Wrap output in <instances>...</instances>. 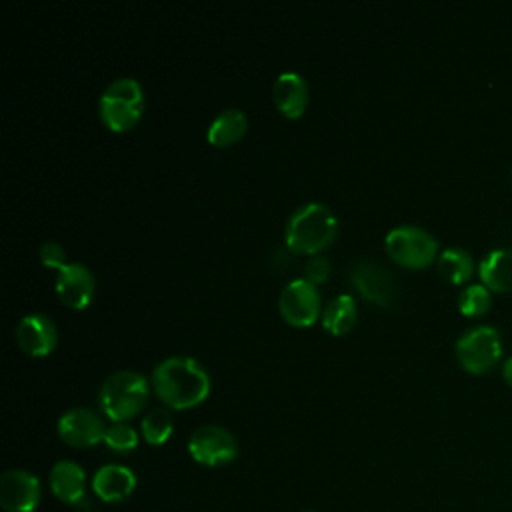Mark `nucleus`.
Instances as JSON below:
<instances>
[{"instance_id": "obj_9", "label": "nucleus", "mask_w": 512, "mask_h": 512, "mask_svg": "<svg viewBox=\"0 0 512 512\" xmlns=\"http://www.w3.org/2000/svg\"><path fill=\"white\" fill-rule=\"evenodd\" d=\"M350 280L366 300L378 306H390L396 298V280L392 272L376 260H356L350 270Z\"/></svg>"}, {"instance_id": "obj_22", "label": "nucleus", "mask_w": 512, "mask_h": 512, "mask_svg": "<svg viewBox=\"0 0 512 512\" xmlns=\"http://www.w3.org/2000/svg\"><path fill=\"white\" fill-rule=\"evenodd\" d=\"M492 304V294L490 288L480 284H468L466 288L460 290L458 294V308L466 316H482L488 312Z\"/></svg>"}, {"instance_id": "obj_21", "label": "nucleus", "mask_w": 512, "mask_h": 512, "mask_svg": "<svg viewBox=\"0 0 512 512\" xmlns=\"http://www.w3.org/2000/svg\"><path fill=\"white\" fill-rule=\"evenodd\" d=\"M174 422L166 408H154L150 410L142 420V434L148 444H164L172 434Z\"/></svg>"}, {"instance_id": "obj_19", "label": "nucleus", "mask_w": 512, "mask_h": 512, "mask_svg": "<svg viewBox=\"0 0 512 512\" xmlns=\"http://www.w3.org/2000/svg\"><path fill=\"white\" fill-rule=\"evenodd\" d=\"M356 314H358V310H356L354 298H352L350 294H338V296H334V298L324 306L320 320H322V326H324L330 334L338 336V334L348 332V330L354 326Z\"/></svg>"}, {"instance_id": "obj_25", "label": "nucleus", "mask_w": 512, "mask_h": 512, "mask_svg": "<svg viewBox=\"0 0 512 512\" xmlns=\"http://www.w3.org/2000/svg\"><path fill=\"white\" fill-rule=\"evenodd\" d=\"M330 276V260L322 254H314L312 258H308L306 266H304V278L312 284H320Z\"/></svg>"}, {"instance_id": "obj_15", "label": "nucleus", "mask_w": 512, "mask_h": 512, "mask_svg": "<svg viewBox=\"0 0 512 512\" xmlns=\"http://www.w3.org/2000/svg\"><path fill=\"white\" fill-rule=\"evenodd\" d=\"M92 488L102 502H124L136 488V476L128 466L104 464L96 470Z\"/></svg>"}, {"instance_id": "obj_24", "label": "nucleus", "mask_w": 512, "mask_h": 512, "mask_svg": "<svg viewBox=\"0 0 512 512\" xmlns=\"http://www.w3.org/2000/svg\"><path fill=\"white\" fill-rule=\"evenodd\" d=\"M40 260L46 268L60 270L66 264V250L62 244H58L54 240H46L40 246Z\"/></svg>"}, {"instance_id": "obj_18", "label": "nucleus", "mask_w": 512, "mask_h": 512, "mask_svg": "<svg viewBox=\"0 0 512 512\" xmlns=\"http://www.w3.org/2000/svg\"><path fill=\"white\" fill-rule=\"evenodd\" d=\"M246 128V114L240 108H226L210 122L206 138L214 146H228L236 142L246 132Z\"/></svg>"}, {"instance_id": "obj_8", "label": "nucleus", "mask_w": 512, "mask_h": 512, "mask_svg": "<svg viewBox=\"0 0 512 512\" xmlns=\"http://www.w3.org/2000/svg\"><path fill=\"white\" fill-rule=\"evenodd\" d=\"M278 306L288 324L310 326L320 316V292L306 278H296L282 288Z\"/></svg>"}, {"instance_id": "obj_1", "label": "nucleus", "mask_w": 512, "mask_h": 512, "mask_svg": "<svg viewBox=\"0 0 512 512\" xmlns=\"http://www.w3.org/2000/svg\"><path fill=\"white\" fill-rule=\"evenodd\" d=\"M152 386L166 406L184 410L206 400L210 394V376L198 360L170 356L154 366Z\"/></svg>"}, {"instance_id": "obj_13", "label": "nucleus", "mask_w": 512, "mask_h": 512, "mask_svg": "<svg viewBox=\"0 0 512 512\" xmlns=\"http://www.w3.org/2000/svg\"><path fill=\"white\" fill-rule=\"evenodd\" d=\"M58 340L56 326L50 316L32 312L22 316L16 326V342L30 356H46L54 350Z\"/></svg>"}, {"instance_id": "obj_12", "label": "nucleus", "mask_w": 512, "mask_h": 512, "mask_svg": "<svg viewBox=\"0 0 512 512\" xmlns=\"http://www.w3.org/2000/svg\"><path fill=\"white\" fill-rule=\"evenodd\" d=\"M96 280L82 262H66L56 274V292L70 308H86L94 296Z\"/></svg>"}, {"instance_id": "obj_23", "label": "nucleus", "mask_w": 512, "mask_h": 512, "mask_svg": "<svg viewBox=\"0 0 512 512\" xmlns=\"http://www.w3.org/2000/svg\"><path fill=\"white\" fill-rule=\"evenodd\" d=\"M110 450L114 452H130L136 448L138 444V434L136 430L126 424V422H112L106 432H104V440H102Z\"/></svg>"}, {"instance_id": "obj_17", "label": "nucleus", "mask_w": 512, "mask_h": 512, "mask_svg": "<svg viewBox=\"0 0 512 512\" xmlns=\"http://www.w3.org/2000/svg\"><path fill=\"white\" fill-rule=\"evenodd\" d=\"M478 274L484 286L494 292H512V248H494L482 256Z\"/></svg>"}, {"instance_id": "obj_4", "label": "nucleus", "mask_w": 512, "mask_h": 512, "mask_svg": "<svg viewBox=\"0 0 512 512\" xmlns=\"http://www.w3.org/2000/svg\"><path fill=\"white\" fill-rule=\"evenodd\" d=\"M144 94L142 86L132 76H122L112 80L98 100V110L102 122L114 130H130L142 116Z\"/></svg>"}, {"instance_id": "obj_2", "label": "nucleus", "mask_w": 512, "mask_h": 512, "mask_svg": "<svg viewBox=\"0 0 512 512\" xmlns=\"http://www.w3.org/2000/svg\"><path fill=\"white\" fill-rule=\"evenodd\" d=\"M336 232V214L322 202H308L290 214L284 240L292 252L314 256L334 240Z\"/></svg>"}, {"instance_id": "obj_14", "label": "nucleus", "mask_w": 512, "mask_h": 512, "mask_svg": "<svg viewBox=\"0 0 512 512\" xmlns=\"http://www.w3.org/2000/svg\"><path fill=\"white\" fill-rule=\"evenodd\" d=\"M50 488L52 494L66 504L84 506L86 498V474L80 464L72 460H60L50 470Z\"/></svg>"}, {"instance_id": "obj_16", "label": "nucleus", "mask_w": 512, "mask_h": 512, "mask_svg": "<svg viewBox=\"0 0 512 512\" xmlns=\"http://www.w3.org/2000/svg\"><path fill=\"white\" fill-rule=\"evenodd\" d=\"M272 100L286 118H298L308 104V86L298 72H282L272 86Z\"/></svg>"}, {"instance_id": "obj_7", "label": "nucleus", "mask_w": 512, "mask_h": 512, "mask_svg": "<svg viewBox=\"0 0 512 512\" xmlns=\"http://www.w3.org/2000/svg\"><path fill=\"white\" fill-rule=\"evenodd\" d=\"M188 452L198 464L224 466L238 456V442L230 430L206 424L190 434Z\"/></svg>"}, {"instance_id": "obj_6", "label": "nucleus", "mask_w": 512, "mask_h": 512, "mask_svg": "<svg viewBox=\"0 0 512 512\" xmlns=\"http://www.w3.org/2000/svg\"><path fill=\"white\" fill-rule=\"evenodd\" d=\"M456 358L466 372L482 374L490 370L502 356L500 332L490 324L468 328L456 340Z\"/></svg>"}, {"instance_id": "obj_5", "label": "nucleus", "mask_w": 512, "mask_h": 512, "mask_svg": "<svg viewBox=\"0 0 512 512\" xmlns=\"http://www.w3.org/2000/svg\"><path fill=\"white\" fill-rule=\"evenodd\" d=\"M384 248L394 262L406 268H426L438 256L436 238L414 224H402L388 230Z\"/></svg>"}, {"instance_id": "obj_20", "label": "nucleus", "mask_w": 512, "mask_h": 512, "mask_svg": "<svg viewBox=\"0 0 512 512\" xmlns=\"http://www.w3.org/2000/svg\"><path fill=\"white\" fill-rule=\"evenodd\" d=\"M438 272L452 284L466 282L474 272L472 254L460 246H448L438 254Z\"/></svg>"}, {"instance_id": "obj_3", "label": "nucleus", "mask_w": 512, "mask_h": 512, "mask_svg": "<svg viewBox=\"0 0 512 512\" xmlns=\"http://www.w3.org/2000/svg\"><path fill=\"white\" fill-rule=\"evenodd\" d=\"M98 400L112 422H126L144 408L148 400V380L136 370H118L100 384Z\"/></svg>"}, {"instance_id": "obj_11", "label": "nucleus", "mask_w": 512, "mask_h": 512, "mask_svg": "<svg viewBox=\"0 0 512 512\" xmlns=\"http://www.w3.org/2000/svg\"><path fill=\"white\" fill-rule=\"evenodd\" d=\"M40 502V480L26 470H6L0 476V506L6 512H34Z\"/></svg>"}, {"instance_id": "obj_26", "label": "nucleus", "mask_w": 512, "mask_h": 512, "mask_svg": "<svg viewBox=\"0 0 512 512\" xmlns=\"http://www.w3.org/2000/svg\"><path fill=\"white\" fill-rule=\"evenodd\" d=\"M502 378L506 380V384L512 386V356H508L502 364Z\"/></svg>"}, {"instance_id": "obj_27", "label": "nucleus", "mask_w": 512, "mask_h": 512, "mask_svg": "<svg viewBox=\"0 0 512 512\" xmlns=\"http://www.w3.org/2000/svg\"><path fill=\"white\" fill-rule=\"evenodd\" d=\"M306 512H316V510H306Z\"/></svg>"}, {"instance_id": "obj_10", "label": "nucleus", "mask_w": 512, "mask_h": 512, "mask_svg": "<svg viewBox=\"0 0 512 512\" xmlns=\"http://www.w3.org/2000/svg\"><path fill=\"white\" fill-rule=\"evenodd\" d=\"M106 426L102 418L84 406H76L66 410L58 418V436L76 448H88L104 440Z\"/></svg>"}]
</instances>
